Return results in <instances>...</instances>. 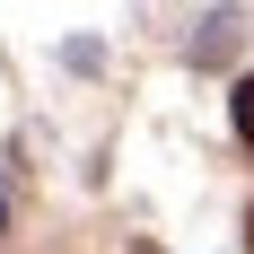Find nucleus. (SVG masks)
<instances>
[{
    "mask_svg": "<svg viewBox=\"0 0 254 254\" xmlns=\"http://www.w3.org/2000/svg\"><path fill=\"white\" fill-rule=\"evenodd\" d=\"M246 246H254V210H246Z\"/></svg>",
    "mask_w": 254,
    "mask_h": 254,
    "instance_id": "2",
    "label": "nucleus"
},
{
    "mask_svg": "<svg viewBox=\"0 0 254 254\" xmlns=\"http://www.w3.org/2000/svg\"><path fill=\"white\" fill-rule=\"evenodd\" d=\"M228 114H237V140L254 149V79H237V97H228Z\"/></svg>",
    "mask_w": 254,
    "mask_h": 254,
    "instance_id": "1",
    "label": "nucleus"
}]
</instances>
